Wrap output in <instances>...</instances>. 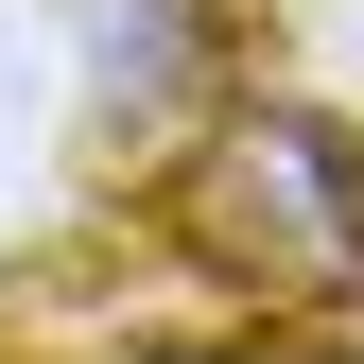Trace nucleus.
<instances>
[{
    "label": "nucleus",
    "instance_id": "f257e3e1",
    "mask_svg": "<svg viewBox=\"0 0 364 364\" xmlns=\"http://www.w3.org/2000/svg\"><path fill=\"white\" fill-rule=\"evenodd\" d=\"M191 243L225 278H278V295L364 312V139H330V122H295V105L225 122L208 173H191Z\"/></svg>",
    "mask_w": 364,
    "mask_h": 364
}]
</instances>
